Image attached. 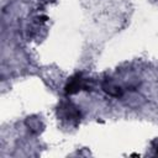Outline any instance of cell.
I'll use <instances>...</instances> for the list:
<instances>
[{"instance_id": "1", "label": "cell", "mask_w": 158, "mask_h": 158, "mask_svg": "<svg viewBox=\"0 0 158 158\" xmlns=\"http://www.w3.org/2000/svg\"><path fill=\"white\" fill-rule=\"evenodd\" d=\"M57 116L62 121L77 126L80 121L81 114H80V110L70 100L63 99L59 101V104L57 106Z\"/></svg>"}, {"instance_id": "2", "label": "cell", "mask_w": 158, "mask_h": 158, "mask_svg": "<svg viewBox=\"0 0 158 158\" xmlns=\"http://www.w3.org/2000/svg\"><path fill=\"white\" fill-rule=\"evenodd\" d=\"M90 88H91L90 79L84 77L83 73H75L74 75H72L67 80V84L64 86V91L67 95H73V94H77L79 91L90 90Z\"/></svg>"}, {"instance_id": "3", "label": "cell", "mask_w": 158, "mask_h": 158, "mask_svg": "<svg viewBox=\"0 0 158 158\" xmlns=\"http://www.w3.org/2000/svg\"><path fill=\"white\" fill-rule=\"evenodd\" d=\"M101 88H102V90H104L107 95L114 96V98H120V96H122V94H123L122 86H121L120 84H117L115 80L109 79V78L105 79V80L101 83Z\"/></svg>"}, {"instance_id": "4", "label": "cell", "mask_w": 158, "mask_h": 158, "mask_svg": "<svg viewBox=\"0 0 158 158\" xmlns=\"http://www.w3.org/2000/svg\"><path fill=\"white\" fill-rule=\"evenodd\" d=\"M25 123H26L27 128H28L32 133H35V135L40 133V132L43 130V123L41 122V120H40V118H36V117H33V116L27 117L26 121H25Z\"/></svg>"}, {"instance_id": "5", "label": "cell", "mask_w": 158, "mask_h": 158, "mask_svg": "<svg viewBox=\"0 0 158 158\" xmlns=\"http://www.w3.org/2000/svg\"><path fill=\"white\" fill-rule=\"evenodd\" d=\"M152 147L154 148V151H156V153L158 154V138H156L153 142H152Z\"/></svg>"}]
</instances>
